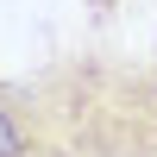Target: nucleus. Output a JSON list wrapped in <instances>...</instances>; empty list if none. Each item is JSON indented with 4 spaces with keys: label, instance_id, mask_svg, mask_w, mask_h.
Instances as JSON below:
<instances>
[{
    "label": "nucleus",
    "instance_id": "obj_2",
    "mask_svg": "<svg viewBox=\"0 0 157 157\" xmlns=\"http://www.w3.org/2000/svg\"><path fill=\"white\" fill-rule=\"evenodd\" d=\"M32 151H38V126H32L25 82L0 75V157H32Z\"/></svg>",
    "mask_w": 157,
    "mask_h": 157
},
{
    "label": "nucleus",
    "instance_id": "obj_3",
    "mask_svg": "<svg viewBox=\"0 0 157 157\" xmlns=\"http://www.w3.org/2000/svg\"><path fill=\"white\" fill-rule=\"evenodd\" d=\"M82 6H88L94 25H107V19H120V6H132V0H82Z\"/></svg>",
    "mask_w": 157,
    "mask_h": 157
},
{
    "label": "nucleus",
    "instance_id": "obj_4",
    "mask_svg": "<svg viewBox=\"0 0 157 157\" xmlns=\"http://www.w3.org/2000/svg\"><path fill=\"white\" fill-rule=\"evenodd\" d=\"M32 157H50V151H32Z\"/></svg>",
    "mask_w": 157,
    "mask_h": 157
},
{
    "label": "nucleus",
    "instance_id": "obj_1",
    "mask_svg": "<svg viewBox=\"0 0 157 157\" xmlns=\"http://www.w3.org/2000/svg\"><path fill=\"white\" fill-rule=\"evenodd\" d=\"M25 101L50 157H157V63L69 50L25 82Z\"/></svg>",
    "mask_w": 157,
    "mask_h": 157
}]
</instances>
